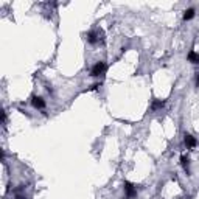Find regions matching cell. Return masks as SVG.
Segmentation results:
<instances>
[{
    "label": "cell",
    "mask_w": 199,
    "mask_h": 199,
    "mask_svg": "<svg viewBox=\"0 0 199 199\" xmlns=\"http://www.w3.org/2000/svg\"><path fill=\"white\" fill-rule=\"evenodd\" d=\"M87 41H89L90 44H95V42H98V41H100V37H98V34H97V33L90 31L89 34H87Z\"/></svg>",
    "instance_id": "cell-6"
},
{
    "label": "cell",
    "mask_w": 199,
    "mask_h": 199,
    "mask_svg": "<svg viewBox=\"0 0 199 199\" xmlns=\"http://www.w3.org/2000/svg\"><path fill=\"white\" fill-rule=\"evenodd\" d=\"M188 61H191V62H199V55L196 51H190L188 53Z\"/></svg>",
    "instance_id": "cell-8"
},
{
    "label": "cell",
    "mask_w": 199,
    "mask_h": 199,
    "mask_svg": "<svg viewBox=\"0 0 199 199\" xmlns=\"http://www.w3.org/2000/svg\"><path fill=\"white\" fill-rule=\"evenodd\" d=\"M104 70H106V64L100 61V62H97V64L93 66V68H92L90 73H92V76H100V75L104 73Z\"/></svg>",
    "instance_id": "cell-1"
},
{
    "label": "cell",
    "mask_w": 199,
    "mask_h": 199,
    "mask_svg": "<svg viewBox=\"0 0 199 199\" xmlns=\"http://www.w3.org/2000/svg\"><path fill=\"white\" fill-rule=\"evenodd\" d=\"M163 106H165V101H163V100H156V101L152 103L151 109H152V110H157V109H162Z\"/></svg>",
    "instance_id": "cell-5"
},
{
    "label": "cell",
    "mask_w": 199,
    "mask_h": 199,
    "mask_svg": "<svg viewBox=\"0 0 199 199\" xmlns=\"http://www.w3.org/2000/svg\"><path fill=\"white\" fill-rule=\"evenodd\" d=\"M193 16H194V9L193 8H188L185 11V13H183V19H185V20H190V19H193Z\"/></svg>",
    "instance_id": "cell-7"
},
{
    "label": "cell",
    "mask_w": 199,
    "mask_h": 199,
    "mask_svg": "<svg viewBox=\"0 0 199 199\" xmlns=\"http://www.w3.org/2000/svg\"><path fill=\"white\" fill-rule=\"evenodd\" d=\"M125 191H126V198H128V199L135 198V194H137L135 187H134L131 182H125Z\"/></svg>",
    "instance_id": "cell-2"
},
{
    "label": "cell",
    "mask_w": 199,
    "mask_h": 199,
    "mask_svg": "<svg viewBox=\"0 0 199 199\" xmlns=\"http://www.w3.org/2000/svg\"><path fill=\"white\" fill-rule=\"evenodd\" d=\"M33 106L36 109H44L45 108V101L41 97H33Z\"/></svg>",
    "instance_id": "cell-4"
},
{
    "label": "cell",
    "mask_w": 199,
    "mask_h": 199,
    "mask_svg": "<svg viewBox=\"0 0 199 199\" xmlns=\"http://www.w3.org/2000/svg\"><path fill=\"white\" fill-rule=\"evenodd\" d=\"M183 141H185V145H187V148H194L196 146V139H194L193 135H190V134H185V139H183Z\"/></svg>",
    "instance_id": "cell-3"
},
{
    "label": "cell",
    "mask_w": 199,
    "mask_h": 199,
    "mask_svg": "<svg viewBox=\"0 0 199 199\" xmlns=\"http://www.w3.org/2000/svg\"><path fill=\"white\" fill-rule=\"evenodd\" d=\"M196 86L199 87V73H196Z\"/></svg>",
    "instance_id": "cell-10"
},
{
    "label": "cell",
    "mask_w": 199,
    "mask_h": 199,
    "mask_svg": "<svg viewBox=\"0 0 199 199\" xmlns=\"http://www.w3.org/2000/svg\"><path fill=\"white\" fill-rule=\"evenodd\" d=\"M181 163H182L183 170L187 171V174H188V157H185V156H182V157H181Z\"/></svg>",
    "instance_id": "cell-9"
}]
</instances>
